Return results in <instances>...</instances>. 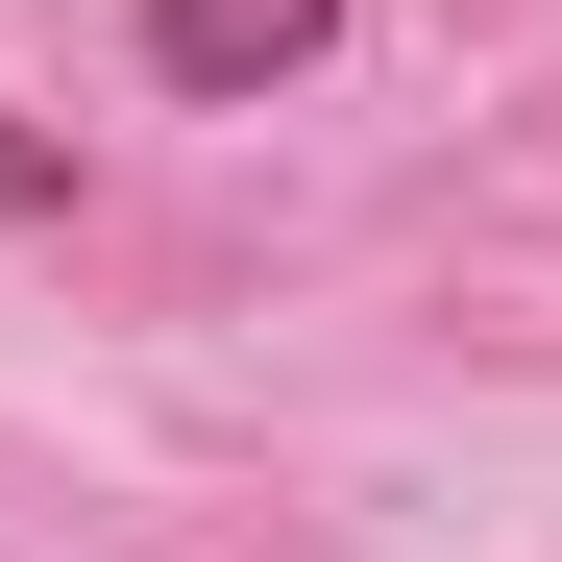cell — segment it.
Listing matches in <instances>:
<instances>
[{
  "label": "cell",
  "mask_w": 562,
  "mask_h": 562,
  "mask_svg": "<svg viewBox=\"0 0 562 562\" xmlns=\"http://www.w3.org/2000/svg\"><path fill=\"white\" fill-rule=\"evenodd\" d=\"M342 0H147V74L171 99H269V74H318Z\"/></svg>",
  "instance_id": "6da1fadb"
}]
</instances>
